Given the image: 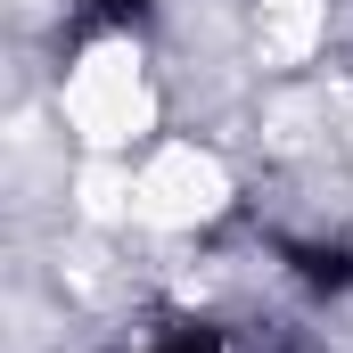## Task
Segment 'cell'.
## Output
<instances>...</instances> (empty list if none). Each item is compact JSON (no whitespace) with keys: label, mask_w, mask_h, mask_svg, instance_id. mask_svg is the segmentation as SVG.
I'll use <instances>...</instances> for the list:
<instances>
[{"label":"cell","mask_w":353,"mask_h":353,"mask_svg":"<svg viewBox=\"0 0 353 353\" xmlns=\"http://www.w3.org/2000/svg\"><path fill=\"white\" fill-rule=\"evenodd\" d=\"M148 25V0H74V41H99V33H140Z\"/></svg>","instance_id":"1"},{"label":"cell","mask_w":353,"mask_h":353,"mask_svg":"<svg viewBox=\"0 0 353 353\" xmlns=\"http://www.w3.org/2000/svg\"><path fill=\"white\" fill-rule=\"evenodd\" d=\"M132 353H222V329L181 321V329H165V337H148V345H132Z\"/></svg>","instance_id":"2"}]
</instances>
